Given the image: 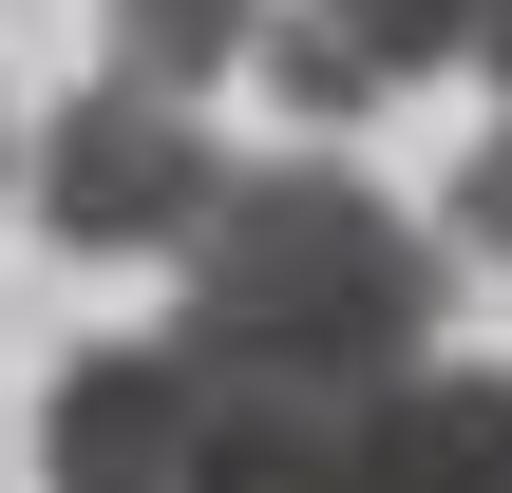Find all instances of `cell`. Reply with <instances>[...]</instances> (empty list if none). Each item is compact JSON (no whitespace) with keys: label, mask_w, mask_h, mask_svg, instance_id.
<instances>
[{"label":"cell","mask_w":512,"mask_h":493,"mask_svg":"<svg viewBox=\"0 0 512 493\" xmlns=\"http://www.w3.org/2000/svg\"><path fill=\"white\" fill-rule=\"evenodd\" d=\"M209 190H228V133L171 114V95L76 76V95L38 114V228H57V247H190Z\"/></svg>","instance_id":"3957f363"},{"label":"cell","mask_w":512,"mask_h":493,"mask_svg":"<svg viewBox=\"0 0 512 493\" xmlns=\"http://www.w3.org/2000/svg\"><path fill=\"white\" fill-rule=\"evenodd\" d=\"M0 190H19V133H0Z\"/></svg>","instance_id":"ba28073f"},{"label":"cell","mask_w":512,"mask_h":493,"mask_svg":"<svg viewBox=\"0 0 512 493\" xmlns=\"http://www.w3.org/2000/svg\"><path fill=\"white\" fill-rule=\"evenodd\" d=\"M437 304H456V266H437L418 209H380V190L323 171V152H266V171L209 190V228H190V323H171V342H190L247 418L323 437L342 399H380V380L437 361Z\"/></svg>","instance_id":"6da1fadb"},{"label":"cell","mask_w":512,"mask_h":493,"mask_svg":"<svg viewBox=\"0 0 512 493\" xmlns=\"http://www.w3.org/2000/svg\"><path fill=\"white\" fill-rule=\"evenodd\" d=\"M475 57H494V133H475V171H456V247H494V266H512V0L475 19Z\"/></svg>","instance_id":"52a82bcc"},{"label":"cell","mask_w":512,"mask_h":493,"mask_svg":"<svg viewBox=\"0 0 512 493\" xmlns=\"http://www.w3.org/2000/svg\"><path fill=\"white\" fill-rule=\"evenodd\" d=\"M304 456L285 418H247L190 342H95L57 361V418H38V475L57 493H266Z\"/></svg>","instance_id":"7a4b0ae2"},{"label":"cell","mask_w":512,"mask_h":493,"mask_svg":"<svg viewBox=\"0 0 512 493\" xmlns=\"http://www.w3.org/2000/svg\"><path fill=\"white\" fill-rule=\"evenodd\" d=\"M266 493H512V380L475 361H418V380H380V399H342L304 456Z\"/></svg>","instance_id":"277c9868"},{"label":"cell","mask_w":512,"mask_h":493,"mask_svg":"<svg viewBox=\"0 0 512 493\" xmlns=\"http://www.w3.org/2000/svg\"><path fill=\"white\" fill-rule=\"evenodd\" d=\"M266 38V0H114V95H171V114H209V76Z\"/></svg>","instance_id":"8992f818"},{"label":"cell","mask_w":512,"mask_h":493,"mask_svg":"<svg viewBox=\"0 0 512 493\" xmlns=\"http://www.w3.org/2000/svg\"><path fill=\"white\" fill-rule=\"evenodd\" d=\"M475 19H494V0H285V19H266L247 57L285 76V114H323V133H342V114H380L399 76L475 57Z\"/></svg>","instance_id":"5b68a950"}]
</instances>
